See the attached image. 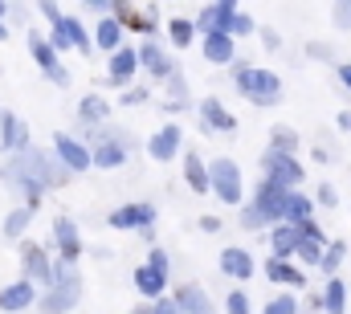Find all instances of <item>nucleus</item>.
Returning a JSON list of instances; mask_svg holds the SVG:
<instances>
[{"instance_id": "obj_28", "label": "nucleus", "mask_w": 351, "mask_h": 314, "mask_svg": "<svg viewBox=\"0 0 351 314\" xmlns=\"http://www.w3.org/2000/svg\"><path fill=\"white\" fill-rule=\"evenodd\" d=\"M265 274H269V282H282V286H302V274H298L294 265H286V261H274V257H269Z\"/></svg>"}, {"instance_id": "obj_43", "label": "nucleus", "mask_w": 351, "mask_h": 314, "mask_svg": "<svg viewBox=\"0 0 351 314\" xmlns=\"http://www.w3.org/2000/svg\"><path fill=\"white\" fill-rule=\"evenodd\" d=\"M339 82H343V86L351 90V66H339Z\"/></svg>"}, {"instance_id": "obj_26", "label": "nucleus", "mask_w": 351, "mask_h": 314, "mask_svg": "<svg viewBox=\"0 0 351 314\" xmlns=\"http://www.w3.org/2000/svg\"><path fill=\"white\" fill-rule=\"evenodd\" d=\"M323 306H327L331 314L348 311V290H343V282H339V278H331V282H327V290H323Z\"/></svg>"}, {"instance_id": "obj_38", "label": "nucleus", "mask_w": 351, "mask_h": 314, "mask_svg": "<svg viewBox=\"0 0 351 314\" xmlns=\"http://www.w3.org/2000/svg\"><path fill=\"white\" fill-rule=\"evenodd\" d=\"M233 33H241V37H245V33H254V21H250L245 12H233V21H229V33H225V37H233Z\"/></svg>"}, {"instance_id": "obj_14", "label": "nucleus", "mask_w": 351, "mask_h": 314, "mask_svg": "<svg viewBox=\"0 0 351 314\" xmlns=\"http://www.w3.org/2000/svg\"><path fill=\"white\" fill-rule=\"evenodd\" d=\"M265 171H269V180H282L286 188L302 180V167L290 156H282V152H265Z\"/></svg>"}, {"instance_id": "obj_3", "label": "nucleus", "mask_w": 351, "mask_h": 314, "mask_svg": "<svg viewBox=\"0 0 351 314\" xmlns=\"http://www.w3.org/2000/svg\"><path fill=\"white\" fill-rule=\"evenodd\" d=\"M208 188L225 200V204H241V167L233 159H213L208 167Z\"/></svg>"}, {"instance_id": "obj_22", "label": "nucleus", "mask_w": 351, "mask_h": 314, "mask_svg": "<svg viewBox=\"0 0 351 314\" xmlns=\"http://www.w3.org/2000/svg\"><path fill=\"white\" fill-rule=\"evenodd\" d=\"M311 213H315V204H311V196H298V192H290L286 196V221L298 229V225H306L311 221Z\"/></svg>"}, {"instance_id": "obj_33", "label": "nucleus", "mask_w": 351, "mask_h": 314, "mask_svg": "<svg viewBox=\"0 0 351 314\" xmlns=\"http://www.w3.org/2000/svg\"><path fill=\"white\" fill-rule=\"evenodd\" d=\"M343 257H348V245H343V241H339V245H331V249H327V253H323V261H319V265H323V269H327V274H335V269H339V265H343Z\"/></svg>"}, {"instance_id": "obj_39", "label": "nucleus", "mask_w": 351, "mask_h": 314, "mask_svg": "<svg viewBox=\"0 0 351 314\" xmlns=\"http://www.w3.org/2000/svg\"><path fill=\"white\" fill-rule=\"evenodd\" d=\"M229 314H250V298H245L241 290H233V294H229Z\"/></svg>"}, {"instance_id": "obj_10", "label": "nucleus", "mask_w": 351, "mask_h": 314, "mask_svg": "<svg viewBox=\"0 0 351 314\" xmlns=\"http://www.w3.org/2000/svg\"><path fill=\"white\" fill-rule=\"evenodd\" d=\"M53 237H58V249H62L66 265H74V261H78V253H82V237H78V225H74L70 217H58V225H53Z\"/></svg>"}, {"instance_id": "obj_46", "label": "nucleus", "mask_w": 351, "mask_h": 314, "mask_svg": "<svg viewBox=\"0 0 351 314\" xmlns=\"http://www.w3.org/2000/svg\"><path fill=\"white\" fill-rule=\"evenodd\" d=\"M339 127H348V131H351V110H343V114H339Z\"/></svg>"}, {"instance_id": "obj_47", "label": "nucleus", "mask_w": 351, "mask_h": 314, "mask_svg": "<svg viewBox=\"0 0 351 314\" xmlns=\"http://www.w3.org/2000/svg\"><path fill=\"white\" fill-rule=\"evenodd\" d=\"M131 314H152V311H143V306H139V311H131Z\"/></svg>"}, {"instance_id": "obj_19", "label": "nucleus", "mask_w": 351, "mask_h": 314, "mask_svg": "<svg viewBox=\"0 0 351 314\" xmlns=\"http://www.w3.org/2000/svg\"><path fill=\"white\" fill-rule=\"evenodd\" d=\"M204 58L217 62V66L233 62V37H225V33H204Z\"/></svg>"}, {"instance_id": "obj_34", "label": "nucleus", "mask_w": 351, "mask_h": 314, "mask_svg": "<svg viewBox=\"0 0 351 314\" xmlns=\"http://www.w3.org/2000/svg\"><path fill=\"white\" fill-rule=\"evenodd\" d=\"M294 253H298V257H302L306 265H319V261H323V249H319L315 241H302V237H298V245H294Z\"/></svg>"}, {"instance_id": "obj_6", "label": "nucleus", "mask_w": 351, "mask_h": 314, "mask_svg": "<svg viewBox=\"0 0 351 314\" xmlns=\"http://www.w3.org/2000/svg\"><path fill=\"white\" fill-rule=\"evenodd\" d=\"M49 25H53V41H49L53 53H58V49H78V53H86L90 49V37H86V29H82L78 21H70V16H53Z\"/></svg>"}, {"instance_id": "obj_41", "label": "nucleus", "mask_w": 351, "mask_h": 314, "mask_svg": "<svg viewBox=\"0 0 351 314\" xmlns=\"http://www.w3.org/2000/svg\"><path fill=\"white\" fill-rule=\"evenodd\" d=\"M335 21H339L343 29H351V4H335Z\"/></svg>"}, {"instance_id": "obj_5", "label": "nucleus", "mask_w": 351, "mask_h": 314, "mask_svg": "<svg viewBox=\"0 0 351 314\" xmlns=\"http://www.w3.org/2000/svg\"><path fill=\"white\" fill-rule=\"evenodd\" d=\"M135 286H139L143 298H160L164 294V286H168V253L164 249H152L147 265L135 269Z\"/></svg>"}, {"instance_id": "obj_27", "label": "nucleus", "mask_w": 351, "mask_h": 314, "mask_svg": "<svg viewBox=\"0 0 351 314\" xmlns=\"http://www.w3.org/2000/svg\"><path fill=\"white\" fill-rule=\"evenodd\" d=\"M110 12H114V16H119V21H123L127 29H152V21H147V12H139L135 4H114ZM123 25H119V29H123Z\"/></svg>"}, {"instance_id": "obj_36", "label": "nucleus", "mask_w": 351, "mask_h": 314, "mask_svg": "<svg viewBox=\"0 0 351 314\" xmlns=\"http://www.w3.org/2000/svg\"><path fill=\"white\" fill-rule=\"evenodd\" d=\"M265 314H298V302H294L290 294H278V298H269Z\"/></svg>"}, {"instance_id": "obj_23", "label": "nucleus", "mask_w": 351, "mask_h": 314, "mask_svg": "<svg viewBox=\"0 0 351 314\" xmlns=\"http://www.w3.org/2000/svg\"><path fill=\"white\" fill-rule=\"evenodd\" d=\"M78 119H82V123H90V127H98L102 119H110V106H106V98H98V94L82 98V102H78Z\"/></svg>"}, {"instance_id": "obj_25", "label": "nucleus", "mask_w": 351, "mask_h": 314, "mask_svg": "<svg viewBox=\"0 0 351 314\" xmlns=\"http://www.w3.org/2000/svg\"><path fill=\"white\" fill-rule=\"evenodd\" d=\"M294 245H298V229H294V225L274 229V261H286V257L294 253Z\"/></svg>"}, {"instance_id": "obj_1", "label": "nucleus", "mask_w": 351, "mask_h": 314, "mask_svg": "<svg viewBox=\"0 0 351 314\" xmlns=\"http://www.w3.org/2000/svg\"><path fill=\"white\" fill-rule=\"evenodd\" d=\"M286 196H290V188H286L282 180H269V176H265L262 192H258V204H254V208H245L241 225H245V229H262L265 221L286 217Z\"/></svg>"}, {"instance_id": "obj_37", "label": "nucleus", "mask_w": 351, "mask_h": 314, "mask_svg": "<svg viewBox=\"0 0 351 314\" xmlns=\"http://www.w3.org/2000/svg\"><path fill=\"white\" fill-rule=\"evenodd\" d=\"M168 106H188V90H184V78L176 74L172 86H168Z\"/></svg>"}, {"instance_id": "obj_40", "label": "nucleus", "mask_w": 351, "mask_h": 314, "mask_svg": "<svg viewBox=\"0 0 351 314\" xmlns=\"http://www.w3.org/2000/svg\"><path fill=\"white\" fill-rule=\"evenodd\" d=\"M335 200H339V196H335V188H331V184H323V188H319V204H327V208H331Z\"/></svg>"}, {"instance_id": "obj_21", "label": "nucleus", "mask_w": 351, "mask_h": 314, "mask_svg": "<svg viewBox=\"0 0 351 314\" xmlns=\"http://www.w3.org/2000/svg\"><path fill=\"white\" fill-rule=\"evenodd\" d=\"M135 49H114L110 53V82H131V74H135Z\"/></svg>"}, {"instance_id": "obj_31", "label": "nucleus", "mask_w": 351, "mask_h": 314, "mask_svg": "<svg viewBox=\"0 0 351 314\" xmlns=\"http://www.w3.org/2000/svg\"><path fill=\"white\" fill-rule=\"evenodd\" d=\"M269 143H274V152H282V156H290V152L298 147V135H294L290 127H274V135H269Z\"/></svg>"}, {"instance_id": "obj_2", "label": "nucleus", "mask_w": 351, "mask_h": 314, "mask_svg": "<svg viewBox=\"0 0 351 314\" xmlns=\"http://www.w3.org/2000/svg\"><path fill=\"white\" fill-rule=\"evenodd\" d=\"M237 90H241L250 102L269 106V102L282 98V78L269 74V70H254V66H245V70H237Z\"/></svg>"}, {"instance_id": "obj_13", "label": "nucleus", "mask_w": 351, "mask_h": 314, "mask_svg": "<svg viewBox=\"0 0 351 314\" xmlns=\"http://www.w3.org/2000/svg\"><path fill=\"white\" fill-rule=\"evenodd\" d=\"M53 147H58V156H62L66 167H74V171H86V167H90L86 143H78L74 135H58V139H53Z\"/></svg>"}, {"instance_id": "obj_24", "label": "nucleus", "mask_w": 351, "mask_h": 314, "mask_svg": "<svg viewBox=\"0 0 351 314\" xmlns=\"http://www.w3.org/2000/svg\"><path fill=\"white\" fill-rule=\"evenodd\" d=\"M135 62H143V66H147L152 74H160V78H168V74H172V62H168V58H164L156 45H143V49H135Z\"/></svg>"}, {"instance_id": "obj_29", "label": "nucleus", "mask_w": 351, "mask_h": 314, "mask_svg": "<svg viewBox=\"0 0 351 314\" xmlns=\"http://www.w3.org/2000/svg\"><path fill=\"white\" fill-rule=\"evenodd\" d=\"M123 159H127L123 143H114V139H110V143H102V147H98V152L90 156V163H98V167H119Z\"/></svg>"}, {"instance_id": "obj_35", "label": "nucleus", "mask_w": 351, "mask_h": 314, "mask_svg": "<svg viewBox=\"0 0 351 314\" xmlns=\"http://www.w3.org/2000/svg\"><path fill=\"white\" fill-rule=\"evenodd\" d=\"M168 33H172V41H176V45L184 49V45L192 41V21H180V16H176L172 25H168Z\"/></svg>"}, {"instance_id": "obj_7", "label": "nucleus", "mask_w": 351, "mask_h": 314, "mask_svg": "<svg viewBox=\"0 0 351 314\" xmlns=\"http://www.w3.org/2000/svg\"><path fill=\"white\" fill-rule=\"evenodd\" d=\"M29 49H33V62L49 74V78L58 82V86H70V74L62 70V62H58V53L49 49V41L41 37V33H29Z\"/></svg>"}, {"instance_id": "obj_4", "label": "nucleus", "mask_w": 351, "mask_h": 314, "mask_svg": "<svg viewBox=\"0 0 351 314\" xmlns=\"http://www.w3.org/2000/svg\"><path fill=\"white\" fill-rule=\"evenodd\" d=\"M49 286H53V290L41 298V311L45 314H66L78 302V294H82V286H78V278H74L70 265H62V269H58V282H49Z\"/></svg>"}, {"instance_id": "obj_42", "label": "nucleus", "mask_w": 351, "mask_h": 314, "mask_svg": "<svg viewBox=\"0 0 351 314\" xmlns=\"http://www.w3.org/2000/svg\"><path fill=\"white\" fill-rule=\"evenodd\" d=\"M200 229H204V233H217V229H221V221H217V217H204V221H200Z\"/></svg>"}, {"instance_id": "obj_9", "label": "nucleus", "mask_w": 351, "mask_h": 314, "mask_svg": "<svg viewBox=\"0 0 351 314\" xmlns=\"http://www.w3.org/2000/svg\"><path fill=\"white\" fill-rule=\"evenodd\" d=\"M21 261H25V274H29L33 282H45V286H49L53 265H49V257H45V249H41V245L25 241V245H21Z\"/></svg>"}, {"instance_id": "obj_8", "label": "nucleus", "mask_w": 351, "mask_h": 314, "mask_svg": "<svg viewBox=\"0 0 351 314\" xmlns=\"http://www.w3.org/2000/svg\"><path fill=\"white\" fill-rule=\"evenodd\" d=\"M156 221V204H127V208H114L110 213V225L114 229H147Z\"/></svg>"}, {"instance_id": "obj_11", "label": "nucleus", "mask_w": 351, "mask_h": 314, "mask_svg": "<svg viewBox=\"0 0 351 314\" xmlns=\"http://www.w3.org/2000/svg\"><path fill=\"white\" fill-rule=\"evenodd\" d=\"M0 143H4V152H25L29 147V131H25V123L8 110V114H0Z\"/></svg>"}, {"instance_id": "obj_20", "label": "nucleus", "mask_w": 351, "mask_h": 314, "mask_svg": "<svg viewBox=\"0 0 351 314\" xmlns=\"http://www.w3.org/2000/svg\"><path fill=\"white\" fill-rule=\"evenodd\" d=\"M184 180H188L192 192H208V171H204V159L196 156V152L184 156Z\"/></svg>"}, {"instance_id": "obj_45", "label": "nucleus", "mask_w": 351, "mask_h": 314, "mask_svg": "<svg viewBox=\"0 0 351 314\" xmlns=\"http://www.w3.org/2000/svg\"><path fill=\"white\" fill-rule=\"evenodd\" d=\"M156 314H180V311H176L172 302H160V311H156Z\"/></svg>"}, {"instance_id": "obj_32", "label": "nucleus", "mask_w": 351, "mask_h": 314, "mask_svg": "<svg viewBox=\"0 0 351 314\" xmlns=\"http://www.w3.org/2000/svg\"><path fill=\"white\" fill-rule=\"evenodd\" d=\"M25 229H29V208H12L4 221V237H21Z\"/></svg>"}, {"instance_id": "obj_17", "label": "nucleus", "mask_w": 351, "mask_h": 314, "mask_svg": "<svg viewBox=\"0 0 351 314\" xmlns=\"http://www.w3.org/2000/svg\"><path fill=\"white\" fill-rule=\"evenodd\" d=\"M29 302H33V286H29V282H12L8 290H0V311L4 314L25 311Z\"/></svg>"}, {"instance_id": "obj_12", "label": "nucleus", "mask_w": 351, "mask_h": 314, "mask_svg": "<svg viewBox=\"0 0 351 314\" xmlns=\"http://www.w3.org/2000/svg\"><path fill=\"white\" fill-rule=\"evenodd\" d=\"M172 306L180 314H213V302H208V294L200 290V286H180L172 298Z\"/></svg>"}, {"instance_id": "obj_15", "label": "nucleus", "mask_w": 351, "mask_h": 314, "mask_svg": "<svg viewBox=\"0 0 351 314\" xmlns=\"http://www.w3.org/2000/svg\"><path fill=\"white\" fill-rule=\"evenodd\" d=\"M147 152H152V159H172L176 152H180V127H160L156 135H152V143H147Z\"/></svg>"}, {"instance_id": "obj_44", "label": "nucleus", "mask_w": 351, "mask_h": 314, "mask_svg": "<svg viewBox=\"0 0 351 314\" xmlns=\"http://www.w3.org/2000/svg\"><path fill=\"white\" fill-rule=\"evenodd\" d=\"M4 12H8V8H4V4H0V41H4V37H8V25H4Z\"/></svg>"}, {"instance_id": "obj_16", "label": "nucleus", "mask_w": 351, "mask_h": 314, "mask_svg": "<svg viewBox=\"0 0 351 314\" xmlns=\"http://www.w3.org/2000/svg\"><path fill=\"white\" fill-rule=\"evenodd\" d=\"M221 269H225L229 278L245 282V278L254 274V257H250L245 249H225V253H221Z\"/></svg>"}, {"instance_id": "obj_18", "label": "nucleus", "mask_w": 351, "mask_h": 314, "mask_svg": "<svg viewBox=\"0 0 351 314\" xmlns=\"http://www.w3.org/2000/svg\"><path fill=\"white\" fill-rule=\"evenodd\" d=\"M200 114H204V127H213V131H233V127H237V119H233L217 98H204V102H200Z\"/></svg>"}, {"instance_id": "obj_30", "label": "nucleus", "mask_w": 351, "mask_h": 314, "mask_svg": "<svg viewBox=\"0 0 351 314\" xmlns=\"http://www.w3.org/2000/svg\"><path fill=\"white\" fill-rule=\"evenodd\" d=\"M119 37H123L119 21H110V16H106V21H98V49H106V53H110V49H119Z\"/></svg>"}]
</instances>
